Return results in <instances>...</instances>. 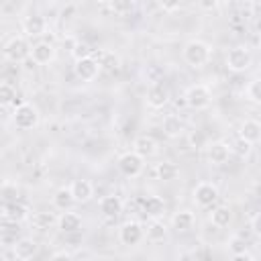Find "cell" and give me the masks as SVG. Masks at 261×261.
Listing matches in <instances>:
<instances>
[{"label": "cell", "instance_id": "52a82bcc", "mask_svg": "<svg viewBox=\"0 0 261 261\" xmlns=\"http://www.w3.org/2000/svg\"><path fill=\"white\" fill-rule=\"evenodd\" d=\"M218 200V188L210 181H200L194 188V202L200 208H210L214 202Z\"/></svg>", "mask_w": 261, "mask_h": 261}, {"label": "cell", "instance_id": "60d3db41", "mask_svg": "<svg viewBox=\"0 0 261 261\" xmlns=\"http://www.w3.org/2000/svg\"><path fill=\"white\" fill-rule=\"evenodd\" d=\"M161 8H165V10H173V8H179V4L175 2V4H161Z\"/></svg>", "mask_w": 261, "mask_h": 261}, {"label": "cell", "instance_id": "ba28073f", "mask_svg": "<svg viewBox=\"0 0 261 261\" xmlns=\"http://www.w3.org/2000/svg\"><path fill=\"white\" fill-rule=\"evenodd\" d=\"M206 157L212 165H222L230 157V147L224 141H212L206 145Z\"/></svg>", "mask_w": 261, "mask_h": 261}, {"label": "cell", "instance_id": "7a4b0ae2", "mask_svg": "<svg viewBox=\"0 0 261 261\" xmlns=\"http://www.w3.org/2000/svg\"><path fill=\"white\" fill-rule=\"evenodd\" d=\"M251 61H253V57H251V51H249L247 47H241V45H237V47L228 49V53H226V59H224L226 67H228L230 71H234V73L247 71V69L251 67Z\"/></svg>", "mask_w": 261, "mask_h": 261}, {"label": "cell", "instance_id": "7402d4cb", "mask_svg": "<svg viewBox=\"0 0 261 261\" xmlns=\"http://www.w3.org/2000/svg\"><path fill=\"white\" fill-rule=\"evenodd\" d=\"M194 222H196V216H194V212H190V210H179V212H175L173 218H171V226H173L177 232H188V230L194 226Z\"/></svg>", "mask_w": 261, "mask_h": 261}, {"label": "cell", "instance_id": "1f68e13d", "mask_svg": "<svg viewBox=\"0 0 261 261\" xmlns=\"http://www.w3.org/2000/svg\"><path fill=\"white\" fill-rule=\"evenodd\" d=\"M16 98V92L10 84H0V106H10Z\"/></svg>", "mask_w": 261, "mask_h": 261}, {"label": "cell", "instance_id": "30bf717a", "mask_svg": "<svg viewBox=\"0 0 261 261\" xmlns=\"http://www.w3.org/2000/svg\"><path fill=\"white\" fill-rule=\"evenodd\" d=\"M37 251H39V245H37V241L31 239V237H22V239L14 241V247H12V253H14V257H16L18 261H29V259H33V257L37 255Z\"/></svg>", "mask_w": 261, "mask_h": 261}, {"label": "cell", "instance_id": "484cf974", "mask_svg": "<svg viewBox=\"0 0 261 261\" xmlns=\"http://www.w3.org/2000/svg\"><path fill=\"white\" fill-rule=\"evenodd\" d=\"M73 204H75V202H73V196H71L69 186H67V188H59V190L53 194V206H55L57 210L67 212V210H69Z\"/></svg>", "mask_w": 261, "mask_h": 261}, {"label": "cell", "instance_id": "6da1fadb", "mask_svg": "<svg viewBox=\"0 0 261 261\" xmlns=\"http://www.w3.org/2000/svg\"><path fill=\"white\" fill-rule=\"evenodd\" d=\"M210 55H212L210 45L200 39H192L190 43H186L181 51V57L190 67H204L210 61Z\"/></svg>", "mask_w": 261, "mask_h": 261}, {"label": "cell", "instance_id": "cb8c5ba5", "mask_svg": "<svg viewBox=\"0 0 261 261\" xmlns=\"http://www.w3.org/2000/svg\"><path fill=\"white\" fill-rule=\"evenodd\" d=\"M94 59H96L98 67H100V69H106V71H116L118 65H120L118 55H116L114 51H108V49L98 51V57H94Z\"/></svg>", "mask_w": 261, "mask_h": 261}, {"label": "cell", "instance_id": "f546056e", "mask_svg": "<svg viewBox=\"0 0 261 261\" xmlns=\"http://www.w3.org/2000/svg\"><path fill=\"white\" fill-rule=\"evenodd\" d=\"M245 94H247V98H249L253 104H259V102H261V82H259L257 77L251 80L249 86L245 88Z\"/></svg>", "mask_w": 261, "mask_h": 261}, {"label": "cell", "instance_id": "d4e9b609", "mask_svg": "<svg viewBox=\"0 0 261 261\" xmlns=\"http://www.w3.org/2000/svg\"><path fill=\"white\" fill-rule=\"evenodd\" d=\"M210 222L216 226V228H224L232 222V210L228 206H216L212 212H210Z\"/></svg>", "mask_w": 261, "mask_h": 261}, {"label": "cell", "instance_id": "3957f363", "mask_svg": "<svg viewBox=\"0 0 261 261\" xmlns=\"http://www.w3.org/2000/svg\"><path fill=\"white\" fill-rule=\"evenodd\" d=\"M4 55L8 61H14V63H20L24 61L29 55H31V45L27 43V39L22 35H16L12 37L6 45H4Z\"/></svg>", "mask_w": 261, "mask_h": 261}, {"label": "cell", "instance_id": "ac0fdd59", "mask_svg": "<svg viewBox=\"0 0 261 261\" xmlns=\"http://www.w3.org/2000/svg\"><path fill=\"white\" fill-rule=\"evenodd\" d=\"M100 212L106 216V218H116L120 212H122V200L114 194L110 196H104L100 200Z\"/></svg>", "mask_w": 261, "mask_h": 261}, {"label": "cell", "instance_id": "9c48e42d", "mask_svg": "<svg viewBox=\"0 0 261 261\" xmlns=\"http://www.w3.org/2000/svg\"><path fill=\"white\" fill-rule=\"evenodd\" d=\"M118 239H120L122 245L133 247V245L141 243V239H143V226H141L137 220L124 222V224L120 226V230H118Z\"/></svg>", "mask_w": 261, "mask_h": 261}, {"label": "cell", "instance_id": "e575fe53", "mask_svg": "<svg viewBox=\"0 0 261 261\" xmlns=\"http://www.w3.org/2000/svg\"><path fill=\"white\" fill-rule=\"evenodd\" d=\"M49 261H73V257L69 253H65V251H59V253H53Z\"/></svg>", "mask_w": 261, "mask_h": 261}, {"label": "cell", "instance_id": "9a60e30c", "mask_svg": "<svg viewBox=\"0 0 261 261\" xmlns=\"http://www.w3.org/2000/svg\"><path fill=\"white\" fill-rule=\"evenodd\" d=\"M133 153H137L143 159L153 157L157 153V141H155V137H151V135H139L135 139V143H133Z\"/></svg>", "mask_w": 261, "mask_h": 261}, {"label": "cell", "instance_id": "7c38bea8", "mask_svg": "<svg viewBox=\"0 0 261 261\" xmlns=\"http://www.w3.org/2000/svg\"><path fill=\"white\" fill-rule=\"evenodd\" d=\"M73 71H75V75H77L82 82H92V80L98 77L100 67H98V63H96L94 57H88V59H80V61H75Z\"/></svg>", "mask_w": 261, "mask_h": 261}, {"label": "cell", "instance_id": "277c9868", "mask_svg": "<svg viewBox=\"0 0 261 261\" xmlns=\"http://www.w3.org/2000/svg\"><path fill=\"white\" fill-rule=\"evenodd\" d=\"M212 102V94L208 90V86L204 84H196V86H190L188 92H186V104L194 110H202V108H208Z\"/></svg>", "mask_w": 261, "mask_h": 261}, {"label": "cell", "instance_id": "5bb4252c", "mask_svg": "<svg viewBox=\"0 0 261 261\" xmlns=\"http://www.w3.org/2000/svg\"><path fill=\"white\" fill-rule=\"evenodd\" d=\"M239 139L245 141V143H249L251 147L257 145L261 141V124H259V120H255V118L245 120L241 124V130H239Z\"/></svg>", "mask_w": 261, "mask_h": 261}, {"label": "cell", "instance_id": "603a6c76", "mask_svg": "<svg viewBox=\"0 0 261 261\" xmlns=\"http://www.w3.org/2000/svg\"><path fill=\"white\" fill-rule=\"evenodd\" d=\"M143 237H147L151 243H163L167 239V226L161 220H151L143 230Z\"/></svg>", "mask_w": 261, "mask_h": 261}, {"label": "cell", "instance_id": "2e32d148", "mask_svg": "<svg viewBox=\"0 0 261 261\" xmlns=\"http://www.w3.org/2000/svg\"><path fill=\"white\" fill-rule=\"evenodd\" d=\"M69 190H71L73 202H77V204H84L94 196V186L90 179H73Z\"/></svg>", "mask_w": 261, "mask_h": 261}, {"label": "cell", "instance_id": "4316f807", "mask_svg": "<svg viewBox=\"0 0 261 261\" xmlns=\"http://www.w3.org/2000/svg\"><path fill=\"white\" fill-rule=\"evenodd\" d=\"M155 173H157V177L161 181H171V179H175L179 175V167L175 163H171V161H161V163H157Z\"/></svg>", "mask_w": 261, "mask_h": 261}, {"label": "cell", "instance_id": "e0dca14e", "mask_svg": "<svg viewBox=\"0 0 261 261\" xmlns=\"http://www.w3.org/2000/svg\"><path fill=\"white\" fill-rule=\"evenodd\" d=\"M37 65H45L49 61H53L55 57V49L51 43H37L31 47V55H29Z\"/></svg>", "mask_w": 261, "mask_h": 261}, {"label": "cell", "instance_id": "d6a6232c", "mask_svg": "<svg viewBox=\"0 0 261 261\" xmlns=\"http://www.w3.org/2000/svg\"><path fill=\"white\" fill-rule=\"evenodd\" d=\"M228 249L232 251V255H241V253H247V243L243 237H232L228 241Z\"/></svg>", "mask_w": 261, "mask_h": 261}, {"label": "cell", "instance_id": "8fae6325", "mask_svg": "<svg viewBox=\"0 0 261 261\" xmlns=\"http://www.w3.org/2000/svg\"><path fill=\"white\" fill-rule=\"evenodd\" d=\"M45 31H47V20H45V16H41V14H29V16H24L22 18V33L27 35V37H41V35H45Z\"/></svg>", "mask_w": 261, "mask_h": 261}, {"label": "cell", "instance_id": "8992f818", "mask_svg": "<svg viewBox=\"0 0 261 261\" xmlns=\"http://www.w3.org/2000/svg\"><path fill=\"white\" fill-rule=\"evenodd\" d=\"M143 167H145V159L139 157L137 153L128 151V153H122L118 157V169L126 175V177H137L143 173Z\"/></svg>", "mask_w": 261, "mask_h": 261}, {"label": "cell", "instance_id": "5b68a950", "mask_svg": "<svg viewBox=\"0 0 261 261\" xmlns=\"http://www.w3.org/2000/svg\"><path fill=\"white\" fill-rule=\"evenodd\" d=\"M12 118H14V124H16L18 128L27 130V128L37 126V122H39V110H37L33 104L22 102V104H18V106L14 108Z\"/></svg>", "mask_w": 261, "mask_h": 261}, {"label": "cell", "instance_id": "d590c367", "mask_svg": "<svg viewBox=\"0 0 261 261\" xmlns=\"http://www.w3.org/2000/svg\"><path fill=\"white\" fill-rule=\"evenodd\" d=\"M251 228H253V232H255V234H259V232H261V228H259V212H255V214L251 216Z\"/></svg>", "mask_w": 261, "mask_h": 261}, {"label": "cell", "instance_id": "44dd1931", "mask_svg": "<svg viewBox=\"0 0 261 261\" xmlns=\"http://www.w3.org/2000/svg\"><path fill=\"white\" fill-rule=\"evenodd\" d=\"M57 226L61 232H77L82 228V216L67 210L57 218Z\"/></svg>", "mask_w": 261, "mask_h": 261}, {"label": "cell", "instance_id": "ab89813d", "mask_svg": "<svg viewBox=\"0 0 261 261\" xmlns=\"http://www.w3.org/2000/svg\"><path fill=\"white\" fill-rule=\"evenodd\" d=\"M200 6H202V8H212V10H214V8H216V2H202Z\"/></svg>", "mask_w": 261, "mask_h": 261}, {"label": "cell", "instance_id": "8d00e7d4", "mask_svg": "<svg viewBox=\"0 0 261 261\" xmlns=\"http://www.w3.org/2000/svg\"><path fill=\"white\" fill-rule=\"evenodd\" d=\"M249 151H251V145L245 143V141H239V153L241 155H249Z\"/></svg>", "mask_w": 261, "mask_h": 261}, {"label": "cell", "instance_id": "d6986e66", "mask_svg": "<svg viewBox=\"0 0 261 261\" xmlns=\"http://www.w3.org/2000/svg\"><path fill=\"white\" fill-rule=\"evenodd\" d=\"M143 212H145L147 216H151V220H159V218L163 216V212H165V202H163V198H159V196H149V198H145V200H143Z\"/></svg>", "mask_w": 261, "mask_h": 261}, {"label": "cell", "instance_id": "4dcf8cb0", "mask_svg": "<svg viewBox=\"0 0 261 261\" xmlns=\"http://www.w3.org/2000/svg\"><path fill=\"white\" fill-rule=\"evenodd\" d=\"M55 222V216L51 212H35L33 214V224L37 228H49Z\"/></svg>", "mask_w": 261, "mask_h": 261}, {"label": "cell", "instance_id": "f1b7e54d", "mask_svg": "<svg viewBox=\"0 0 261 261\" xmlns=\"http://www.w3.org/2000/svg\"><path fill=\"white\" fill-rule=\"evenodd\" d=\"M92 47L86 43V41H75L73 43V47H71V57L75 59V61H80V59H88V57H92Z\"/></svg>", "mask_w": 261, "mask_h": 261}, {"label": "cell", "instance_id": "83f0119b", "mask_svg": "<svg viewBox=\"0 0 261 261\" xmlns=\"http://www.w3.org/2000/svg\"><path fill=\"white\" fill-rule=\"evenodd\" d=\"M4 216L10 218V220H14V222H20V220H24L29 216V210L20 202H8L4 206Z\"/></svg>", "mask_w": 261, "mask_h": 261}, {"label": "cell", "instance_id": "ffe728a7", "mask_svg": "<svg viewBox=\"0 0 261 261\" xmlns=\"http://www.w3.org/2000/svg\"><path fill=\"white\" fill-rule=\"evenodd\" d=\"M161 128H163V135L169 137V139H177V137H181L184 130H186L184 122H181L179 116H175V114H167V116L163 118Z\"/></svg>", "mask_w": 261, "mask_h": 261}, {"label": "cell", "instance_id": "4fadbf2b", "mask_svg": "<svg viewBox=\"0 0 261 261\" xmlns=\"http://www.w3.org/2000/svg\"><path fill=\"white\" fill-rule=\"evenodd\" d=\"M167 102H169V90H167V86H163V84H153V86H149V90H147V104H149L151 108L159 110V108H163Z\"/></svg>", "mask_w": 261, "mask_h": 261}, {"label": "cell", "instance_id": "f35d334b", "mask_svg": "<svg viewBox=\"0 0 261 261\" xmlns=\"http://www.w3.org/2000/svg\"><path fill=\"white\" fill-rule=\"evenodd\" d=\"M190 139H192V143H194L196 147H200V145H202V135H200V133H194Z\"/></svg>", "mask_w": 261, "mask_h": 261}, {"label": "cell", "instance_id": "74e56055", "mask_svg": "<svg viewBox=\"0 0 261 261\" xmlns=\"http://www.w3.org/2000/svg\"><path fill=\"white\" fill-rule=\"evenodd\" d=\"M230 261H255L249 253H241V255H232V259Z\"/></svg>", "mask_w": 261, "mask_h": 261}, {"label": "cell", "instance_id": "836d02e7", "mask_svg": "<svg viewBox=\"0 0 261 261\" xmlns=\"http://www.w3.org/2000/svg\"><path fill=\"white\" fill-rule=\"evenodd\" d=\"M110 8L118 14H124V12H130L135 8V4L128 2V0H114V2H110Z\"/></svg>", "mask_w": 261, "mask_h": 261}]
</instances>
